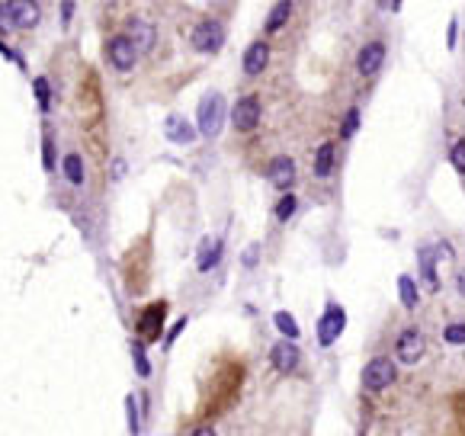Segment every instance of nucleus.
<instances>
[{"label":"nucleus","instance_id":"obj_20","mask_svg":"<svg viewBox=\"0 0 465 436\" xmlns=\"http://www.w3.org/2000/svg\"><path fill=\"white\" fill-rule=\"evenodd\" d=\"M334 158H337V148L327 141V145H321L318 148V158H315V176H331V170H334Z\"/></svg>","mask_w":465,"mask_h":436},{"label":"nucleus","instance_id":"obj_2","mask_svg":"<svg viewBox=\"0 0 465 436\" xmlns=\"http://www.w3.org/2000/svg\"><path fill=\"white\" fill-rule=\"evenodd\" d=\"M395 379H398V366H395V360H389V356H375V360L366 362V369H363V388L366 391L391 388Z\"/></svg>","mask_w":465,"mask_h":436},{"label":"nucleus","instance_id":"obj_12","mask_svg":"<svg viewBox=\"0 0 465 436\" xmlns=\"http://www.w3.org/2000/svg\"><path fill=\"white\" fill-rule=\"evenodd\" d=\"M382 61H385V45L382 42H369L356 55V71H360V77H372V74H379Z\"/></svg>","mask_w":465,"mask_h":436},{"label":"nucleus","instance_id":"obj_5","mask_svg":"<svg viewBox=\"0 0 465 436\" xmlns=\"http://www.w3.org/2000/svg\"><path fill=\"white\" fill-rule=\"evenodd\" d=\"M424 353H427V337L420 334L417 327H404V331L398 334V344H395V356H398V362L414 366V362L424 360Z\"/></svg>","mask_w":465,"mask_h":436},{"label":"nucleus","instance_id":"obj_6","mask_svg":"<svg viewBox=\"0 0 465 436\" xmlns=\"http://www.w3.org/2000/svg\"><path fill=\"white\" fill-rule=\"evenodd\" d=\"M344 327H347L344 308L337 305V302H331V305H327V311H324V318L318 321V344H321V346H331L337 337L344 334Z\"/></svg>","mask_w":465,"mask_h":436},{"label":"nucleus","instance_id":"obj_22","mask_svg":"<svg viewBox=\"0 0 465 436\" xmlns=\"http://www.w3.org/2000/svg\"><path fill=\"white\" fill-rule=\"evenodd\" d=\"M273 324H276V331L286 337V340H296L298 337V324H296V318L289 315V311H276V315H273Z\"/></svg>","mask_w":465,"mask_h":436},{"label":"nucleus","instance_id":"obj_32","mask_svg":"<svg viewBox=\"0 0 465 436\" xmlns=\"http://www.w3.org/2000/svg\"><path fill=\"white\" fill-rule=\"evenodd\" d=\"M257 257H260V244H251V247L244 251L241 263H244V267H247V269H251V267H257Z\"/></svg>","mask_w":465,"mask_h":436},{"label":"nucleus","instance_id":"obj_19","mask_svg":"<svg viewBox=\"0 0 465 436\" xmlns=\"http://www.w3.org/2000/svg\"><path fill=\"white\" fill-rule=\"evenodd\" d=\"M61 167H65L68 183H71V186H84V158H81V154H74V151H71V154H65V164H61Z\"/></svg>","mask_w":465,"mask_h":436},{"label":"nucleus","instance_id":"obj_10","mask_svg":"<svg viewBox=\"0 0 465 436\" xmlns=\"http://www.w3.org/2000/svg\"><path fill=\"white\" fill-rule=\"evenodd\" d=\"M164 315H167V305H164V302L148 305L145 311H141V318H138V334L145 337V340H158L161 327H164Z\"/></svg>","mask_w":465,"mask_h":436},{"label":"nucleus","instance_id":"obj_4","mask_svg":"<svg viewBox=\"0 0 465 436\" xmlns=\"http://www.w3.org/2000/svg\"><path fill=\"white\" fill-rule=\"evenodd\" d=\"M106 61H110L119 74H129L132 68H135V61H138V48L132 45V39L125 36V32H119V36H112L110 42H106Z\"/></svg>","mask_w":465,"mask_h":436},{"label":"nucleus","instance_id":"obj_34","mask_svg":"<svg viewBox=\"0 0 465 436\" xmlns=\"http://www.w3.org/2000/svg\"><path fill=\"white\" fill-rule=\"evenodd\" d=\"M456 29H459V19L453 17V19H449V29H446V48H449V52L456 48Z\"/></svg>","mask_w":465,"mask_h":436},{"label":"nucleus","instance_id":"obj_28","mask_svg":"<svg viewBox=\"0 0 465 436\" xmlns=\"http://www.w3.org/2000/svg\"><path fill=\"white\" fill-rule=\"evenodd\" d=\"M356 129H360V110L353 106V110L344 116V125H340V138H353Z\"/></svg>","mask_w":465,"mask_h":436},{"label":"nucleus","instance_id":"obj_24","mask_svg":"<svg viewBox=\"0 0 465 436\" xmlns=\"http://www.w3.org/2000/svg\"><path fill=\"white\" fill-rule=\"evenodd\" d=\"M125 417H129V433L138 436L141 433V417H138V404H135V395L125 398Z\"/></svg>","mask_w":465,"mask_h":436},{"label":"nucleus","instance_id":"obj_3","mask_svg":"<svg viewBox=\"0 0 465 436\" xmlns=\"http://www.w3.org/2000/svg\"><path fill=\"white\" fill-rule=\"evenodd\" d=\"M189 45L203 55H215L218 48L225 45V26L218 19H203L199 26L189 32Z\"/></svg>","mask_w":465,"mask_h":436},{"label":"nucleus","instance_id":"obj_17","mask_svg":"<svg viewBox=\"0 0 465 436\" xmlns=\"http://www.w3.org/2000/svg\"><path fill=\"white\" fill-rule=\"evenodd\" d=\"M420 279H424V286L430 289V292H440V273H437V253L430 251V247H424L420 251Z\"/></svg>","mask_w":465,"mask_h":436},{"label":"nucleus","instance_id":"obj_33","mask_svg":"<svg viewBox=\"0 0 465 436\" xmlns=\"http://www.w3.org/2000/svg\"><path fill=\"white\" fill-rule=\"evenodd\" d=\"M0 55H3V58H10V61H13V65H17L19 71H26V61H23V58H19L10 45H3V42H0Z\"/></svg>","mask_w":465,"mask_h":436},{"label":"nucleus","instance_id":"obj_13","mask_svg":"<svg viewBox=\"0 0 465 436\" xmlns=\"http://www.w3.org/2000/svg\"><path fill=\"white\" fill-rule=\"evenodd\" d=\"M267 176H270V183L276 189H289V186L296 183V164H292V158H286V154L273 158L270 167H267Z\"/></svg>","mask_w":465,"mask_h":436},{"label":"nucleus","instance_id":"obj_9","mask_svg":"<svg viewBox=\"0 0 465 436\" xmlns=\"http://www.w3.org/2000/svg\"><path fill=\"white\" fill-rule=\"evenodd\" d=\"M270 362L276 366V372H282V375L296 372L298 362H302V353H298L296 340H279V344L270 350Z\"/></svg>","mask_w":465,"mask_h":436},{"label":"nucleus","instance_id":"obj_30","mask_svg":"<svg viewBox=\"0 0 465 436\" xmlns=\"http://www.w3.org/2000/svg\"><path fill=\"white\" fill-rule=\"evenodd\" d=\"M449 158H453V167H456L459 174L465 176V138H459L456 145H453V151H449Z\"/></svg>","mask_w":465,"mask_h":436},{"label":"nucleus","instance_id":"obj_39","mask_svg":"<svg viewBox=\"0 0 465 436\" xmlns=\"http://www.w3.org/2000/svg\"><path fill=\"white\" fill-rule=\"evenodd\" d=\"M122 170H125V164H122V160H116V167H112V176L119 180V176H122Z\"/></svg>","mask_w":465,"mask_h":436},{"label":"nucleus","instance_id":"obj_23","mask_svg":"<svg viewBox=\"0 0 465 436\" xmlns=\"http://www.w3.org/2000/svg\"><path fill=\"white\" fill-rule=\"evenodd\" d=\"M32 90H36L39 110H42V112L52 110V90H48V81H45V77H36V81H32Z\"/></svg>","mask_w":465,"mask_h":436},{"label":"nucleus","instance_id":"obj_29","mask_svg":"<svg viewBox=\"0 0 465 436\" xmlns=\"http://www.w3.org/2000/svg\"><path fill=\"white\" fill-rule=\"evenodd\" d=\"M443 340H446L449 346H465V324H446Z\"/></svg>","mask_w":465,"mask_h":436},{"label":"nucleus","instance_id":"obj_25","mask_svg":"<svg viewBox=\"0 0 465 436\" xmlns=\"http://www.w3.org/2000/svg\"><path fill=\"white\" fill-rule=\"evenodd\" d=\"M132 356H135V372H138L141 379H148V375H151V362H148V356H145V346H141L138 340L132 344Z\"/></svg>","mask_w":465,"mask_h":436},{"label":"nucleus","instance_id":"obj_8","mask_svg":"<svg viewBox=\"0 0 465 436\" xmlns=\"http://www.w3.org/2000/svg\"><path fill=\"white\" fill-rule=\"evenodd\" d=\"M125 36L132 39V45L138 48V55H151L154 45H158V32H154V26L145 23V19H138V17H132L129 23H125Z\"/></svg>","mask_w":465,"mask_h":436},{"label":"nucleus","instance_id":"obj_36","mask_svg":"<svg viewBox=\"0 0 465 436\" xmlns=\"http://www.w3.org/2000/svg\"><path fill=\"white\" fill-rule=\"evenodd\" d=\"M71 13H74V0H65V3H61V19H65V26H68V19H71Z\"/></svg>","mask_w":465,"mask_h":436},{"label":"nucleus","instance_id":"obj_16","mask_svg":"<svg viewBox=\"0 0 465 436\" xmlns=\"http://www.w3.org/2000/svg\"><path fill=\"white\" fill-rule=\"evenodd\" d=\"M222 241L218 238H205L203 244H199V260H196V267H199V273H209V269L218 267V260H222Z\"/></svg>","mask_w":465,"mask_h":436},{"label":"nucleus","instance_id":"obj_18","mask_svg":"<svg viewBox=\"0 0 465 436\" xmlns=\"http://www.w3.org/2000/svg\"><path fill=\"white\" fill-rule=\"evenodd\" d=\"M289 13H292V0H279L276 7L270 10V17H267V23H263V32H267V36H276L279 29L286 26Z\"/></svg>","mask_w":465,"mask_h":436},{"label":"nucleus","instance_id":"obj_31","mask_svg":"<svg viewBox=\"0 0 465 436\" xmlns=\"http://www.w3.org/2000/svg\"><path fill=\"white\" fill-rule=\"evenodd\" d=\"M42 164H45V170H55V145H52V135L42 138Z\"/></svg>","mask_w":465,"mask_h":436},{"label":"nucleus","instance_id":"obj_37","mask_svg":"<svg viewBox=\"0 0 465 436\" xmlns=\"http://www.w3.org/2000/svg\"><path fill=\"white\" fill-rule=\"evenodd\" d=\"M456 289H459V295H465V269L456 273Z\"/></svg>","mask_w":465,"mask_h":436},{"label":"nucleus","instance_id":"obj_7","mask_svg":"<svg viewBox=\"0 0 465 436\" xmlns=\"http://www.w3.org/2000/svg\"><path fill=\"white\" fill-rule=\"evenodd\" d=\"M231 122H234V129L244 132V135L254 132L260 125V100L257 96H241L231 110Z\"/></svg>","mask_w":465,"mask_h":436},{"label":"nucleus","instance_id":"obj_15","mask_svg":"<svg viewBox=\"0 0 465 436\" xmlns=\"http://www.w3.org/2000/svg\"><path fill=\"white\" fill-rule=\"evenodd\" d=\"M10 10H13V19H17L19 29H36V23H39L36 0H10Z\"/></svg>","mask_w":465,"mask_h":436},{"label":"nucleus","instance_id":"obj_38","mask_svg":"<svg viewBox=\"0 0 465 436\" xmlns=\"http://www.w3.org/2000/svg\"><path fill=\"white\" fill-rule=\"evenodd\" d=\"M189 436H215V430H212V427H196Z\"/></svg>","mask_w":465,"mask_h":436},{"label":"nucleus","instance_id":"obj_14","mask_svg":"<svg viewBox=\"0 0 465 436\" xmlns=\"http://www.w3.org/2000/svg\"><path fill=\"white\" fill-rule=\"evenodd\" d=\"M164 132H167V141H174V145H193L196 135H199V129H193L189 122L183 119V116H167V122H164Z\"/></svg>","mask_w":465,"mask_h":436},{"label":"nucleus","instance_id":"obj_35","mask_svg":"<svg viewBox=\"0 0 465 436\" xmlns=\"http://www.w3.org/2000/svg\"><path fill=\"white\" fill-rule=\"evenodd\" d=\"M183 327H186V318H180L177 324L170 327V334H167V346H170V344H174V340H177V337H180V331H183Z\"/></svg>","mask_w":465,"mask_h":436},{"label":"nucleus","instance_id":"obj_26","mask_svg":"<svg viewBox=\"0 0 465 436\" xmlns=\"http://www.w3.org/2000/svg\"><path fill=\"white\" fill-rule=\"evenodd\" d=\"M296 209H298V199H296V196H292V193L282 196V199H279V205H276V218H279V222H289V218L296 215Z\"/></svg>","mask_w":465,"mask_h":436},{"label":"nucleus","instance_id":"obj_11","mask_svg":"<svg viewBox=\"0 0 465 436\" xmlns=\"http://www.w3.org/2000/svg\"><path fill=\"white\" fill-rule=\"evenodd\" d=\"M244 74L247 77H260L263 71H267V65H270V45L263 42V39H257V42H251L247 45V52H244Z\"/></svg>","mask_w":465,"mask_h":436},{"label":"nucleus","instance_id":"obj_1","mask_svg":"<svg viewBox=\"0 0 465 436\" xmlns=\"http://www.w3.org/2000/svg\"><path fill=\"white\" fill-rule=\"evenodd\" d=\"M225 125V96L218 90L205 93L199 103V135L203 138H218Z\"/></svg>","mask_w":465,"mask_h":436},{"label":"nucleus","instance_id":"obj_27","mask_svg":"<svg viewBox=\"0 0 465 436\" xmlns=\"http://www.w3.org/2000/svg\"><path fill=\"white\" fill-rule=\"evenodd\" d=\"M0 32H19L13 10H10V0H0Z\"/></svg>","mask_w":465,"mask_h":436},{"label":"nucleus","instance_id":"obj_21","mask_svg":"<svg viewBox=\"0 0 465 436\" xmlns=\"http://www.w3.org/2000/svg\"><path fill=\"white\" fill-rule=\"evenodd\" d=\"M398 298H401V305L408 308H417V282L408 276V273H401L398 276Z\"/></svg>","mask_w":465,"mask_h":436},{"label":"nucleus","instance_id":"obj_40","mask_svg":"<svg viewBox=\"0 0 465 436\" xmlns=\"http://www.w3.org/2000/svg\"><path fill=\"white\" fill-rule=\"evenodd\" d=\"M391 7H395V10H398V7H401V0H395V3H391Z\"/></svg>","mask_w":465,"mask_h":436}]
</instances>
